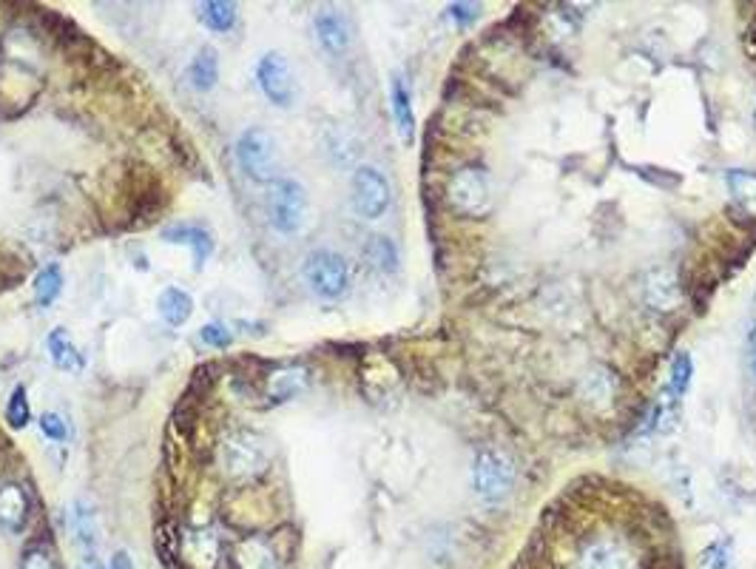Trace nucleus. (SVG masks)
I'll list each match as a JSON object with an SVG mask.
<instances>
[{
	"label": "nucleus",
	"instance_id": "nucleus-1",
	"mask_svg": "<svg viewBox=\"0 0 756 569\" xmlns=\"http://www.w3.org/2000/svg\"><path fill=\"white\" fill-rule=\"evenodd\" d=\"M302 276H305V285L313 291V294L324 299V302H339L350 291V282H353V274H350V265L347 259L333 251V248H316L305 257V265H302Z\"/></svg>",
	"mask_w": 756,
	"mask_h": 569
},
{
	"label": "nucleus",
	"instance_id": "nucleus-2",
	"mask_svg": "<svg viewBox=\"0 0 756 569\" xmlns=\"http://www.w3.org/2000/svg\"><path fill=\"white\" fill-rule=\"evenodd\" d=\"M236 163L253 183L273 185L279 180V148L270 131L251 126L236 137Z\"/></svg>",
	"mask_w": 756,
	"mask_h": 569
},
{
	"label": "nucleus",
	"instance_id": "nucleus-3",
	"mask_svg": "<svg viewBox=\"0 0 756 569\" xmlns=\"http://www.w3.org/2000/svg\"><path fill=\"white\" fill-rule=\"evenodd\" d=\"M268 214L273 231H279L285 237L299 234L307 225V214H310V197H307L305 185L296 177H279L270 185Z\"/></svg>",
	"mask_w": 756,
	"mask_h": 569
},
{
	"label": "nucleus",
	"instance_id": "nucleus-4",
	"mask_svg": "<svg viewBox=\"0 0 756 569\" xmlns=\"http://www.w3.org/2000/svg\"><path fill=\"white\" fill-rule=\"evenodd\" d=\"M447 202L464 217H484L492 205V180L486 168H458L447 183Z\"/></svg>",
	"mask_w": 756,
	"mask_h": 569
},
{
	"label": "nucleus",
	"instance_id": "nucleus-5",
	"mask_svg": "<svg viewBox=\"0 0 756 569\" xmlns=\"http://www.w3.org/2000/svg\"><path fill=\"white\" fill-rule=\"evenodd\" d=\"M472 487L475 496L489 504L504 501L515 487V467L501 450H481L472 464Z\"/></svg>",
	"mask_w": 756,
	"mask_h": 569
},
{
	"label": "nucleus",
	"instance_id": "nucleus-6",
	"mask_svg": "<svg viewBox=\"0 0 756 569\" xmlns=\"http://www.w3.org/2000/svg\"><path fill=\"white\" fill-rule=\"evenodd\" d=\"M222 467L228 476L251 478L268 467V447L251 430H234L222 441Z\"/></svg>",
	"mask_w": 756,
	"mask_h": 569
},
{
	"label": "nucleus",
	"instance_id": "nucleus-7",
	"mask_svg": "<svg viewBox=\"0 0 756 569\" xmlns=\"http://www.w3.org/2000/svg\"><path fill=\"white\" fill-rule=\"evenodd\" d=\"M350 200H353V208L359 217L381 220L390 211L393 191H390L387 177L376 166H359L350 180Z\"/></svg>",
	"mask_w": 756,
	"mask_h": 569
},
{
	"label": "nucleus",
	"instance_id": "nucleus-8",
	"mask_svg": "<svg viewBox=\"0 0 756 569\" xmlns=\"http://www.w3.org/2000/svg\"><path fill=\"white\" fill-rule=\"evenodd\" d=\"M256 86L279 109H290L296 100V74L290 69L288 57L279 52L259 57L256 63Z\"/></svg>",
	"mask_w": 756,
	"mask_h": 569
},
{
	"label": "nucleus",
	"instance_id": "nucleus-9",
	"mask_svg": "<svg viewBox=\"0 0 756 569\" xmlns=\"http://www.w3.org/2000/svg\"><path fill=\"white\" fill-rule=\"evenodd\" d=\"M162 239L168 245H185L194 257V271H202V265L214 254V234L202 222H174L162 228Z\"/></svg>",
	"mask_w": 756,
	"mask_h": 569
},
{
	"label": "nucleus",
	"instance_id": "nucleus-10",
	"mask_svg": "<svg viewBox=\"0 0 756 569\" xmlns=\"http://www.w3.org/2000/svg\"><path fill=\"white\" fill-rule=\"evenodd\" d=\"M313 26H316V37H319V43H322V49L327 55L339 57L350 49L353 26H350V20L344 18L339 9H322L316 15V20H313Z\"/></svg>",
	"mask_w": 756,
	"mask_h": 569
},
{
	"label": "nucleus",
	"instance_id": "nucleus-11",
	"mask_svg": "<svg viewBox=\"0 0 756 569\" xmlns=\"http://www.w3.org/2000/svg\"><path fill=\"white\" fill-rule=\"evenodd\" d=\"M29 513H32V504H29L23 484L18 481L0 484V527L6 533L20 535L29 524Z\"/></svg>",
	"mask_w": 756,
	"mask_h": 569
},
{
	"label": "nucleus",
	"instance_id": "nucleus-12",
	"mask_svg": "<svg viewBox=\"0 0 756 569\" xmlns=\"http://www.w3.org/2000/svg\"><path fill=\"white\" fill-rule=\"evenodd\" d=\"M580 569H637V558L623 544L600 538L583 550Z\"/></svg>",
	"mask_w": 756,
	"mask_h": 569
},
{
	"label": "nucleus",
	"instance_id": "nucleus-13",
	"mask_svg": "<svg viewBox=\"0 0 756 569\" xmlns=\"http://www.w3.org/2000/svg\"><path fill=\"white\" fill-rule=\"evenodd\" d=\"M46 353H49V359H52V365L57 370H63V373H83L86 368V356H83V350L80 345L74 342V336L66 328H54L46 336Z\"/></svg>",
	"mask_w": 756,
	"mask_h": 569
},
{
	"label": "nucleus",
	"instance_id": "nucleus-14",
	"mask_svg": "<svg viewBox=\"0 0 756 569\" xmlns=\"http://www.w3.org/2000/svg\"><path fill=\"white\" fill-rule=\"evenodd\" d=\"M390 109H393V120H396L398 137L404 143L415 140V111H413V97H410V86L404 83V77L396 74L390 80Z\"/></svg>",
	"mask_w": 756,
	"mask_h": 569
},
{
	"label": "nucleus",
	"instance_id": "nucleus-15",
	"mask_svg": "<svg viewBox=\"0 0 756 569\" xmlns=\"http://www.w3.org/2000/svg\"><path fill=\"white\" fill-rule=\"evenodd\" d=\"M236 569H279V558L262 535H248L236 544Z\"/></svg>",
	"mask_w": 756,
	"mask_h": 569
},
{
	"label": "nucleus",
	"instance_id": "nucleus-16",
	"mask_svg": "<svg viewBox=\"0 0 756 569\" xmlns=\"http://www.w3.org/2000/svg\"><path fill=\"white\" fill-rule=\"evenodd\" d=\"M182 555L191 567L214 569L219 558V541L211 530H191L182 538Z\"/></svg>",
	"mask_w": 756,
	"mask_h": 569
},
{
	"label": "nucleus",
	"instance_id": "nucleus-17",
	"mask_svg": "<svg viewBox=\"0 0 756 569\" xmlns=\"http://www.w3.org/2000/svg\"><path fill=\"white\" fill-rule=\"evenodd\" d=\"M157 313H160L165 325L182 328L191 319V313H194V296L188 294L185 288L168 285L160 294V299H157Z\"/></svg>",
	"mask_w": 756,
	"mask_h": 569
},
{
	"label": "nucleus",
	"instance_id": "nucleus-18",
	"mask_svg": "<svg viewBox=\"0 0 756 569\" xmlns=\"http://www.w3.org/2000/svg\"><path fill=\"white\" fill-rule=\"evenodd\" d=\"M646 299L657 308V311H674L680 305V285L671 271H654L646 279Z\"/></svg>",
	"mask_w": 756,
	"mask_h": 569
},
{
	"label": "nucleus",
	"instance_id": "nucleus-19",
	"mask_svg": "<svg viewBox=\"0 0 756 569\" xmlns=\"http://www.w3.org/2000/svg\"><path fill=\"white\" fill-rule=\"evenodd\" d=\"M728 194L737 208H742L748 217H756V174L748 168H731L725 174Z\"/></svg>",
	"mask_w": 756,
	"mask_h": 569
},
{
	"label": "nucleus",
	"instance_id": "nucleus-20",
	"mask_svg": "<svg viewBox=\"0 0 756 569\" xmlns=\"http://www.w3.org/2000/svg\"><path fill=\"white\" fill-rule=\"evenodd\" d=\"M188 80L197 92H211L219 80V57L214 46H202L188 63Z\"/></svg>",
	"mask_w": 756,
	"mask_h": 569
},
{
	"label": "nucleus",
	"instance_id": "nucleus-21",
	"mask_svg": "<svg viewBox=\"0 0 756 569\" xmlns=\"http://www.w3.org/2000/svg\"><path fill=\"white\" fill-rule=\"evenodd\" d=\"M364 259H367L370 268H376L381 274H393V271H398V262H401L398 245L390 237H384V234H373V237L367 239Z\"/></svg>",
	"mask_w": 756,
	"mask_h": 569
},
{
	"label": "nucleus",
	"instance_id": "nucleus-22",
	"mask_svg": "<svg viewBox=\"0 0 756 569\" xmlns=\"http://www.w3.org/2000/svg\"><path fill=\"white\" fill-rule=\"evenodd\" d=\"M307 385L305 368H282L268 376V393L276 402H288L296 393H302Z\"/></svg>",
	"mask_w": 756,
	"mask_h": 569
},
{
	"label": "nucleus",
	"instance_id": "nucleus-23",
	"mask_svg": "<svg viewBox=\"0 0 756 569\" xmlns=\"http://www.w3.org/2000/svg\"><path fill=\"white\" fill-rule=\"evenodd\" d=\"M199 20L211 32H231L236 23V3L231 0H205L199 3Z\"/></svg>",
	"mask_w": 756,
	"mask_h": 569
},
{
	"label": "nucleus",
	"instance_id": "nucleus-24",
	"mask_svg": "<svg viewBox=\"0 0 756 569\" xmlns=\"http://www.w3.org/2000/svg\"><path fill=\"white\" fill-rule=\"evenodd\" d=\"M72 530L77 535V541L83 544V550L94 552L97 541H100V530H97V518L91 513V507L86 501H74L72 507Z\"/></svg>",
	"mask_w": 756,
	"mask_h": 569
},
{
	"label": "nucleus",
	"instance_id": "nucleus-25",
	"mask_svg": "<svg viewBox=\"0 0 756 569\" xmlns=\"http://www.w3.org/2000/svg\"><path fill=\"white\" fill-rule=\"evenodd\" d=\"M35 299L37 305H43V308H49L57 302V296L63 294V271H60V265L52 262V265H46L43 271H37L35 276Z\"/></svg>",
	"mask_w": 756,
	"mask_h": 569
},
{
	"label": "nucleus",
	"instance_id": "nucleus-26",
	"mask_svg": "<svg viewBox=\"0 0 756 569\" xmlns=\"http://www.w3.org/2000/svg\"><path fill=\"white\" fill-rule=\"evenodd\" d=\"M6 422L12 424L15 430H23L26 424L32 422V407H29V396H26L23 385L15 387L9 402H6Z\"/></svg>",
	"mask_w": 756,
	"mask_h": 569
},
{
	"label": "nucleus",
	"instance_id": "nucleus-27",
	"mask_svg": "<svg viewBox=\"0 0 756 569\" xmlns=\"http://www.w3.org/2000/svg\"><path fill=\"white\" fill-rule=\"evenodd\" d=\"M691 373H694V362H691V356L688 353H680L677 359H674V365H671V390H674V396H685L688 393V387H691Z\"/></svg>",
	"mask_w": 756,
	"mask_h": 569
},
{
	"label": "nucleus",
	"instance_id": "nucleus-28",
	"mask_svg": "<svg viewBox=\"0 0 756 569\" xmlns=\"http://www.w3.org/2000/svg\"><path fill=\"white\" fill-rule=\"evenodd\" d=\"M37 427H40V433L46 436L49 441H66L69 439V424L63 416H57V413H43L40 419H37Z\"/></svg>",
	"mask_w": 756,
	"mask_h": 569
},
{
	"label": "nucleus",
	"instance_id": "nucleus-29",
	"mask_svg": "<svg viewBox=\"0 0 756 569\" xmlns=\"http://www.w3.org/2000/svg\"><path fill=\"white\" fill-rule=\"evenodd\" d=\"M20 569H60L57 558L52 555V550L46 547H29L20 558Z\"/></svg>",
	"mask_w": 756,
	"mask_h": 569
},
{
	"label": "nucleus",
	"instance_id": "nucleus-30",
	"mask_svg": "<svg viewBox=\"0 0 756 569\" xmlns=\"http://www.w3.org/2000/svg\"><path fill=\"white\" fill-rule=\"evenodd\" d=\"M199 339H202L208 348L225 350L231 342H234V333L228 331L225 325H205V328L199 331Z\"/></svg>",
	"mask_w": 756,
	"mask_h": 569
},
{
	"label": "nucleus",
	"instance_id": "nucleus-31",
	"mask_svg": "<svg viewBox=\"0 0 756 569\" xmlns=\"http://www.w3.org/2000/svg\"><path fill=\"white\" fill-rule=\"evenodd\" d=\"M711 569H728L731 567V558H728V544L722 541V544H714L711 550H708V561H705Z\"/></svg>",
	"mask_w": 756,
	"mask_h": 569
},
{
	"label": "nucleus",
	"instance_id": "nucleus-32",
	"mask_svg": "<svg viewBox=\"0 0 756 569\" xmlns=\"http://www.w3.org/2000/svg\"><path fill=\"white\" fill-rule=\"evenodd\" d=\"M108 569H137L134 567V561H131V555L126 550H117L114 552V558H111V564Z\"/></svg>",
	"mask_w": 756,
	"mask_h": 569
},
{
	"label": "nucleus",
	"instance_id": "nucleus-33",
	"mask_svg": "<svg viewBox=\"0 0 756 569\" xmlns=\"http://www.w3.org/2000/svg\"><path fill=\"white\" fill-rule=\"evenodd\" d=\"M472 9H478V6H472V3H464V6H452V18H458V20H472L478 12H472Z\"/></svg>",
	"mask_w": 756,
	"mask_h": 569
},
{
	"label": "nucleus",
	"instance_id": "nucleus-34",
	"mask_svg": "<svg viewBox=\"0 0 756 569\" xmlns=\"http://www.w3.org/2000/svg\"><path fill=\"white\" fill-rule=\"evenodd\" d=\"M748 365H751V373H754L756 379V325L748 333Z\"/></svg>",
	"mask_w": 756,
	"mask_h": 569
},
{
	"label": "nucleus",
	"instance_id": "nucleus-35",
	"mask_svg": "<svg viewBox=\"0 0 756 569\" xmlns=\"http://www.w3.org/2000/svg\"><path fill=\"white\" fill-rule=\"evenodd\" d=\"M77 569H103V564H100V558H97L94 552H86L83 561L77 564Z\"/></svg>",
	"mask_w": 756,
	"mask_h": 569
}]
</instances>
